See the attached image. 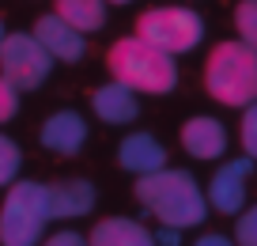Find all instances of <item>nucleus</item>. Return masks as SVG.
<instances>
[{
    "label": "nucleus",
    "instance_id": "6e6552de",
    "mask_svg": "<svg viewBox=\"0 0 257 246\" xmlns=\"http://www.w3.org/2000/svg\"><path fill=\"white\" fill-rule=\"evenodd\" d=\"M34 38L49 49V57L57 64H76L87 53V34H80L72 23H64L57 12H49V16H42L34 23Z\"/></svg>",
    "mask_w": 257,
    "mask_h": 246
},
{
    "label": "nucleus",
    "instance_id": "2eb2a0df",
    "mask_svg": "<svg viewBox=\"0 0 257 246\" xmlns=\"http://www.w3.org/2000/svg\"><path fill=\"white\" fill-rule=\"evenodd\" d=\"M106 0H53V12L64 19V23H72L80 34H95L106 27Z\"/></svg>",
    "mask_w": 257,
    "mask_h": 246
},
{
    "label": "nucleus",
    "instance_id": "4be33fe9",
    "mask_svg": "<svg viewBox=\"0 0 257 246\" xmlns=\"http://www.w3.org/2000/svg\"><path fill=\"white\" fill-rule=\"evenodd\" d=\"M193 246H238L231 235H219V231H208V235H201Z\"/></svg>",
    "mask_w": 257,
    "mask_h": 246
},
{
    "label": "nucleus",
    "instance_id": "393cba45",
    "mask_svg": "<svg viewBox=\"0 0 257 246\" xmlns=\"http://www.w3.org/2000/svg\"><path fill=\"white\" fill-rule=\"evenodd\" d=\"M106 4H133V0H106Z\"/></svg>",
    "mask_w": 257,
    "mask_h": 246
},
{
    "label": "nucleus",
    "instance_id": "f257e3e1",
    "mask_svg": "<svg viewBox=\"0 0 257 246\" xmlns=\"http://www.w3.org/2000/svg\"><path fill=\"white\" fill-rule=\"evenodd\" d=\"M133 197L148 208V216H155L159 227H197L208 216V193L197 186V178L189 171L163 167L155 175H140L133 186Z\"/></svg>",
    "mask_w": 257,
    "mask_h": 246
},
{
    "label": "nucleus",
    "instance_id": "39448f33",
    "mask_svg": "<svg viewBox=\"0 0 257 246\" xmlns=\"http://www.w3.org/2000/svg\"><path fill=\"white\" fill-rule=\"evenodd\" d=\"M137 38L152 42L155 49L178 57L189 53V49L201 46L204 38V19L193 8H182V4H167V8H148L137 16Z\"/></svg>",
    "mask_w": 257,
    "mask_h": 246
},
{
    "label": "nucleus",
    "instance_id": "0eeeda50",
    "mask_svg": "<svg viewBox=\"0 0 257 246\" xmlns=\"http://www.w3.org/2000/svg\"><path fill=\"white\" fill-rule=\"evenodd\" d=\"M257 159L242 155V159H227L223 167H216V175L208 178V205L219 216H238L246 208V182Z\"/></svg>",
    "mask_w": 257,
    "mask_h": 246
},
{
    "label": "nucleus",
    "instance_id": "f03ea898",
    "mask_svg": "<svg viewBox=\"0 0 257 246\" xmlns=\"http://www.w3.org/2000/svg\"><path fill=\"white\" fill-rule=\"evenodd\" d=\"M204 91L219 106L246 110L257 103V49L242 38L216 42L204 61Z\"/></svg>",
    "mask_w": 257,
    "mask_h": 246
},
{
    "label": "nucleus",
    "instance_id": "9b49d317",
    "mask_svg": "<svg viewBox=\"0 0 257 246\" xmlns=\"http://www.w3.org/2000/svg\"><path fill=\"white\" fill-rule=\"evenodd\" d=\"M117 167L128 171V175H155V171L167 167V148L155 140L144 129H133L128 136H121L117 144Z\"/></svg>",
    "mask_w": 257,
    "mask_h": 246
},
{
    "label": "nucleus",
    "instance_id": "aec40b11",
    "mask_svg": "<svg viewBox=\"0 0 257 246\" xmlns=\"http://www.w3.org/2000/svg\"><path fill=\"white\" fill-rule=\"evenodd\" d=\"M16 110H19V88L0 72V125H8L16 118Z\"/></svg>",
    "mask_w": 257,
    "mask_h": 246
},
{
    "label": "nucleus",
    "instance_id": "412c9836",
    "mask_svg": "<svg viewBox=\"0 0 257 246\" xmlns=\"http://www.w3.org/2000/svg\"><path fill=\"white\" fill-rule=\"evenodd\" d=\"M42 246H91V242H87V235H80V231H72V227H64V231L46 235V238H42Z\"/></svg>",
    "mask_w": 257,
    "mask_h": 246
},
{
    "label": "nucleus",
    "instance_id": "ddd939ff",
    "mask_svg": "<svg viewBox=\"0 0 257 246\" xmlns=\"http://www.w3.org/2000/svg\"><path fill=\"white\" fill-rule=\"evenodd\" d=\"M49 201H53V220H80L95 208L98 193L87 178H61L49 182Z\"/></svg>",
    "mask_w": 257,
    "mask_h": 246
},
{
    "label": "nucleus",
    "instance_id": "423d86ee",
    "mask_svg": "<svg viewBox=\"0 0 257 246\" xmlns=\"http://www.w3.org/2000/svg\"><path fill=\"white\" fill-rule=\"evenodd\" d=\"M53 57H49V49L42 46L38 38H34V31H16L8 34V42H4V53H0V72L16 84L19 91H34L46 84V76L53 72Z\"/></svg>",
    "mask_w": 257,
    "mask_h": 246
},
{
    "label": "nucleus",
    "instance_id": "f8f14e48",
    "mask_svg": "<svg viewBox=\"0 0 257 246\" xmlns=\"http://www.w3.org/2000/svg\"><path fill=\"white\" fill-rule=\"evenodd\" d=\"M91 110H95V118L106 121V125H128V121H137V114H140V99H137L133 88L110 79V84L91 91Z\"/></svg>",
    "mask_w": 257,
    "mask_h": 246
},
{
    "label": "nucleus",
    "instance_id": "f3484780",
    "mask_svg": "<svg viewBox=\"0 0 257 246\" xmlns=\"http://www.w3.org/2000/svg\"><path fill=\"white\" fill-rule=\"evenodd\" d=\"M234 31L246 46L257 49V0H238V8H234Z\"/></svg>",
    "mask_w": 257,
    "mask_h": 246
},
{
    "label": "nucleus",
    "instance_id": "20e7f679",
    "mask_svg": "<svg viewBox=\"0 0 257 246\" xmlns=\"http://www.w3.org/2000/svg\"><path fill=\"white\" fill-rule=\"evenodd\" d=\"M53 220L46 182H12L0 201V246H42Z\"/></svg>",
    "mask_w": 257,
    "mask_h": 246
},
{
    "label": "nucleus",
    "instance_id": "6ab92c4d",
    "mask_svg": "<svg viewBox=\"0 0 257 246\" xmlns=\"http://www.w3.org/2000/svg\"><path fill=\"white\" fill-rule=\"evenodd\" d=\"M238 140H242V151L249 159H257V103L242 110V121H238Z\"/></svg>",
    "mask_w": 257,
    "mask_h": 246
},
{
    "label": "nucleus",
    "instance_id": "b1692460",
    "mask_svg": "<svg viewBox=\"0 0 257 246\" xmlns=\"http://www.w3.org/2000/svg\"><path fill=\"white\" fill-rule=\"evenodd\" d=\"M4 42H8V31H4V19H0V53H4Z\"/></svg>",
    "mask_w": 257,
    "mask_h": 246
},
{
    "label": "nucleus",
    "instance_id": "9d476101",
    "mask_svg": "<svg viewBox=\"0 0 257 246\" xmlns=\"http://www.w3.org/2000/svg\"><path fill=\"white\" fill-rule=\"evenodd\" d=\"M178 140H182L185 155L201 159V163H212V159H223V151H227V129H223L219 118L197 114V118H189L182 125Z\"/></svg>",
    "mask_w": 257,
    "mask_h": 246
},
{
    "label": "nucleus",
    "instance_id": "5701e85b",
    "mask_svg": "<svg viewBox=\"0 0 257 246\" xmlns=\"http://www.w3.org/2000/svg\"><path fill=\"white\" fill-rule=\"evenodd\" d=\"M178 235H182V231H178V227H163V231H159V235H155V238H159L163 246H182V242H178Z\"/></svg>",
    "mask_w": 257,
    "mask_h": 246
},
{
    "label": "nucleus",
    "instance_id": "7ed1b4c3",
    "mask_svg": "<svg viewBox=\"0 0 257 246\" xmlns=\"http://www.w3.org/2000/svg\"><path fill=\"white\" fill-rule=\"evenodd\" d=\"M106 68H110V79L133 88L137 95H170L178 84L174 57L155 49L152 42L137 38V34L113 42L106 53Z\"/></svg>",
    "mask_w": 257,
    "mask_h": 246
},
{
    "label": "nucleus",
    "instance_id": "dca6fc26",
    "mask_svg": "<svg viewBox=\"0 0 257 246\" xmlns=\"http://www.w3.org/2000/svg\"><path fill=\"white\" fill-rule=\"evenodd\" d=\"M19 167H23V151H19V144L12 140V136L0 133V186H4V190L16 182Z\"/></svg>",
    "mask_w": 257,
    "mask_h": 246
},
{
    "label": "nucleus",
    "instance_id": "1a4fd4ad",
    "mask_svg": "<svg viewBox=\"0 0 257 246\" xmlns=\"http://www.w3.org/2000/svg\"><path fill=\"white\" fill-rule=\"evenodd\" d=\"M38 140H42V148L53 151V155H64V159L80 155V148L87 144V121L76 110H57V114H49V118L42 121Z\"/></svg>",
    "mask_w": 257,
    "mask_h": 246
},
{
    "label": "nucleus",
    "instance_id": "4468645a",
    "mask_svg": "<svg viewBox=\"0 0 257 246\" xmlns=\"http://www.w3.org/2000/svg\"><path fill=\"white\" fill-rule=\"evenodd\" d=\"M91 246H159L155 231H148L140 220H128V216H106L95 227L87 231Z\"/></svg>",
    "mask_w": 257,
    "mask_h": 246
},
{
    "label": "nucleus",
    "instance_id": "a211bd4d",
    "mask_svg": "<svg viewBox=\"0 0 257 246\" xmlns=\"http://www.w3.org/2000/svg\"><path fill=\"white\" fill-rule=\"evenodd\" d=\"M234 242L238 246H257V205L242 208L234 216Z\"/></svg>",
    "mask_w": 257,
    "mask_h": 246
}]
</instances>
